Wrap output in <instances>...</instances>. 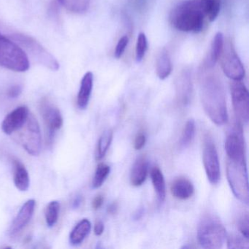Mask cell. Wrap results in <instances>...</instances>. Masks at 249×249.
<instances>
[{
	"instance_id": "5b68a950",
	"label": "cell",
	"mask_w": 249,
	"mask_h": 249,
	"mask_svg": "<svg viewBox=\"0 0 249 249\" xmlns=\"http://www.w3.org/2000/svg\"><path fill=\"white\" fill-rule=\"evenodd\" d=\"M199 245L205 249H220L227 238V232L222 223L217 217H203L197 229Z\"/></svg>"
},
{
	"instance_id": "1f68e13d",
	"label": "cell",
	"mask_w": 249,
	"mask_h": 249,
	"mask_svg": "<svg viewBox=\"0 0 249 249\" xmlns=\"http://www.w3.org/2000/svg\"><path fill=\"white\" fill-rule=\"evenodd\" d=\"M128 43H129V37L127 36H123V37L119 39L114 53L115 57L116 59H120L123 56L125 50H126V47H127Z\"/></svg>"
},
{
	"instance_id": "484cf974",
	"label": "cell",
	"mask_w": 249,
	"mask_h": 249,
	"mask_svg": "<svg viewBox=\"0 0 249 249\" xmlns=\"http://www.w3.org/2000/svg\"><path fill=\"white\" fill-rule=\"evenodd\" d=\"M60 211V204L58 201L53 200L49 202L45 211L46 224L49 227H54L59 218Z\"/></svg>"
},
{
	"instance_id": "8fae6325",
	"label": "cell",
	"mask_w": 249,
	"mask_h": 249,
	"mask_svg": "<svg viewBox=\"0 0 249 249\" xmlns=\"http://www.w3.org/2000/svg\"><path fill=\"white\" fill-rule=\"evenodd\" d=\"M40 110L46 128L47 142L52 145L55 134L63 125V118L59 109L47 98L42 100Z\"/></svg>"
},
{
	"instance_id": "7402d4cb",
	"label": "cell",
	"mask_w": 249,
	"mask_h": 249,
	"mask_svg": "<svg viewBox=\"0 0 249 249\" xmlns=\"http://www.w3.org/2000/svg\"><path fill=\"white\" fill-rule=\"evenodd\" d=\"M224 36L222 33H216L213 39L212 43H211L210 56L208 58L209 60L208 62V68L213 67L219 59L221 52H222L223 47H224Z\"/></svg>"
},
{
	"instance_id": "7c38bea8",
	"label": "cell",
	"mask_w": 249,
	"mask_h": 249,
	"mask_svg": "<svg viewBox=\"0 0 249 249\" xmlns=\"http://www.w3.org/2000/svg\"><path fill=\"white\" fill-rule=\"evenodd\" d=\"M36 205V200L33 199H29L23 205L10 228L11 237L15 238L28 225L34 215Z\"/></svg>"
},
{
	"instance_id": "83f0119b",
	"label": "cell",
	"mask_w": 249,
	"mask_h": 249,
	"mask_svg": "<svg viewBox=\"0 0 249 249\" xmlns=\"http://www.w3.org/2000/svg\"><path fill=\"white\" fill-rule=\"evenodd\" d=\"M221 9L220 0H205V12L208 21H214L218 17Z\"/></svg>"
},
{
	"instance_id": "3957f363",
	"label": "cell",
	"mask_w": 249,
	"mask_h": 249,
	"mask_svg": "<svg viewBox=\"0 0 249 249\" xmlns=\"http://www.w3.org/2000/svg\"><path fill=\"white\" fill-rule=\"evenodd\" d=\"M0 66L14 72H25L30 68L27 53L17 43L0 33Z\"/></svg>"
},
{
	"instance_id": "d590c367",
	"label": "cell",
	"mask_w": 249,
	"mask_h": 249,
	"mask_svg": "<svg viewBox=\"0 0 249 249\" xmlns=\"http://www.w3.org/2000/svg\"><path fill=\"white\" fill-rule=\"evenodd\" d=\"M104 224H103V221H96L94 228V234L97 236L101 235V234H103V231H104Z\"/></svg>"
},
{
	"instance_id": "4fadbf2b",
	"label": "cell",
	"mask_w": 249,
	"mask_h": 249,
	"mask_svg": "<svg viewBox=\"0 0 249 249\" xmlns=\"http://www.w3.org/2000/svg\"><path fill=\"white\" fill-rule=\"evenodd\" d=\"M30 112L26 106H20L7 115L2 124V129L7 135H12L28 119Z\"/></svg>"
},
{
	"instance_id": "603a6c76",
	"label": "cell",
	"mask_w": 249,
	"mask_h": 249,
	"mask_svg": "<svg viewBox=\"0 0 249 249\" xmlns=\"http://www.w3.org/2000/svg\"><path fill=\"white\" fill-rule=\"evenodd\" d=\"M113 132L111 129L105 131L97 142V150H96L95 157L97 161H100L104 158L113 141Z\"/></svg>"
},
{
	"instance_id": "ffe728a7",
	"label": "cell",
	"mask_w": 249,
	"mask_h": 249,
	"mask_svg": "<svg viewBox=\"0 0 249 249\" xmlns=\"http://www.w3.org/2000/svg\"><path fill=\"white\" fill-rule=\"evenodd\" d=\"M151 177L154 190L157 193V199L160 203H162L166 197V186L164 176L160 169L156 167L151 170Z\"/></svg>"
},
{
	"instance_id": "44dd1931",
	"label": "cell",
	"mask_w": 249,
	"mask_h": 249,
	"mask_svg": "<svg viewBox=\"0 0 249 249\" xmlns=\"http://www.w3.org/2000/svg\"><path fill=\"white\" fill-rule=\"evenodd\" d=\"M173 70L171 59L168 52L161 51L159 54L157 61V74L161 80H164L170 76Z\"/></svg>"
},
{
	"instance_id": "6da1fadb",
	"label": "cell",
	"mask_w": 249,
	"mask_h": 249,
	"mask_svg": "<svg viewBox=\"0 0 249 249\" xmlns=\"http://www.w3.org/2000/svg\"><path fill=\"white\" fill-rule=\"evenodd\" d=\"M200 97L204 110L218 126L228 121L225 91L221 79L212 72H205L200 78Z\"/></svg>"
},
{
	"instance_id": "277c9868",
	"label": "cell",
	"mask_w": 249,
	"mask_h": 249,
	"mask_svg": "<svg viewBox=\"0 0 249 249\" xmlns=\"http://www.w3.org/2000/svg\"><path fill=\"white\" fill-rule=\"evenodd\" d=\"M227 176L234 196L243 203L249 205V179L246 158L227 159Z\"/></svg>"
},
{
	"instance_id": "7a4b0ae2",
	"label": "cell",
	"mask_w": 249,
	"mask_h": 249,
	"mask_svg": "<svg viewBox=\"0 0 249 249\" xmlns=\"http://www.w3.org/2000/svg\"><path fill=\"white\" fill-rule=\"evenodd\" d=\"M205 18V0H185L173 9L170 15L172 25L184 33L202 31Z\"/></svg>"
},
{
	"instance_id": "e0dca14e",
	"label": "cell",
	"mask_w": 249,
	"mask_h": 249,
	"mask_svg": "<svg viewBox=\"0 0 249 249\" xmlns=\"http://www.w3.org/2000/svg\"><path fill=\"white\" fill-rule=\"evenodd\" d=\"M172 195L180 200H186L192 197L195 188L190 180L185 178H179L173 181L170 187Z\"/></svg>"
},
{
	"instance_id": "4dcf8cb0",
	"label": "cell",
	"mask_w": 249,
	"mask_h": 249,
	"mask_svg": "<svg viewBox=\"0 0 249 249\" xmlns=\"http://www.w3.org/2000/svg\"><path fill=\"white\" fill-rule=\"evenodd\" d=\"M237 225L242 236L249 240V216L248 213L243 214L240 217Z\"/></svg>"
},
{
	"instance_id": "d6986e66",
	"label": "cell",
	"mask_w": 249,
	"mask_h": 249,
	"mask_svg": "<svg viewBox=\"0 0 249 249\" xmlns=\"http://www.w3.org/2000/svg\"><path fill=\"white\" fill-rule=\"evenodd\" d=\"M91 229L89 220L84 218L81 220L71 231L70 242L72 246H78L82 243L86 237L89 235Z\"/></svg>"
},
{
	"instance_id": "836d02e7",
	"label": "cell",
	"mask_w": 249,
	"mask_h": 249,
	"mask_svg": "<svg viewBox=\"0 0 249 249\" xmlns=\"http://www.w3.org/2000/svg\"><path fill=\"white\" fill-rule=\"evenodd\" d=\"M21 91H22V89L20 86H14L8 91V96L11 98H17L21 94Z\"/></svg>"
},
{
	"instance_id": "52a82bcc",
	"label": "cell",
	"mask_w": 249,
	"mask_h": 249,
	"mask_svg": "<svg viewBox=\"0 0 249 249\" xmlns=\"http://www.w3.org/2000/svg\"><path fill=\"white\" fill-rule=\"evenodd\" d=\"M12 135L30 155L37 157L40 154L42 136L40 125L31 113L24 124Z\"/></svg>"
},
{
	"instance_id": "d6a6232c",
	"label": "cell",
	"mask_w": 249,
	"mask_h": 249,
	"mask_svg": "<svg viewBox=\"0 0 249 249\" xmlns=\"http://www.w3.org/2000/svg\"><path fill=\"white\" fill-rule=\"evenodd\" d=\"M145 142H146V136L142 132H140L135 137L134 148L135 150L142 149L145 146Z\"/></svg>"
},
{
	"instance_id": "2e32d148",
	"label": "cell",
	"mask_w": 249,
	"mask_h": 249,
	"mask_svg": "<svg viewBox=\"0 0 249 249\" xmlns=\"http://www.w3.org/2000/svg\"><path fill=\"white\" fill-rule=\"evenodd\" d=\"M192 94V78L189 72L180 75L177 81V95L180 104L186 106L190 103Z\"/></svg>"
},
{
	"instance_id": "8992f818",
	"label": "cell",
	"mask_w": 249,
	"mask_h": 249,
	"mask_svg": "<svg viewBox=\"0 0 249 249\" xmlns=\"http://www.w3.org/2000/svg\"><path fill=\"white\" fill-rule=\"evenodd\" d=\"M12 38L22 48L27 55H30V57L35 62L49 68L51 71H56L59 70V64L56 58L36 39L20 33L14 35Z\"/></svg>"
},
{
	"instance_id": "4316f807",
	"label": "cell",
	"mask_w": 249,
	"mask_h": 249,
	"mask_svg": "<svg viewBox=\"0 0 249 249\" xmlns=\"http://www.w3.org/2000/svg\"><path fill=\"white\" fill-rule=\"evenodd\" d=\"M110 167L104 163H100L96 169L92 180V187L98 189L103 186L107 176L110 174Z\"/></svg>"
},
{
	"instance_id": "d4e9b609",
	"label": "cell",
	"mask_w": 249,
	"mask_h": 249,
	"mask_svg": "<svg viewBox=\"0 0 249 249\" xmlns=\"http://www.w3.org/2000/svg\"><path fill=\"white\" fill-rule=\"evenodd\" d=\"M196 125L194 119H189L185 125L184 129L182 132L180 141V146L181 148H186L192 144L195 136Z\"/></svg>"
},
{
	"instance_id": "e575fe53",
	"label": "cell",
	"mask_w": 249,
	"mask_h": 249,
	"mask_svg": "<svg viewBox=\"0 0 249 249\" xmlns=\"http://www.w3.org/2000/svg\"><path fill=\"white\" fill-rule=\"evenodd\" d=\"M103 202H104V197L102 195H98L94 198V200L92 202V208L94 210H98L101 208L103 205Z\"/></svg>"
},
{
	"instance_id": "8d00e7d4",
	"label": "cell",
	"mask_w": 249,
	"mask_h": 249,
	"mask_svg": "<svg viewBox=\"0 0 249 249\" xmlns=\"http://www.w3.org/2000/svg\"><path fill=\"white\" fill-rule=\"evenodd\" d=\"M118 210V204L116 202H113V203L110 204L109 205L108 208H107V212L111 214V215H114L117 213Z\"/></svg>"
},
{
	"instance_id": "5bb4252c",
	"label": "cell",
	"mask_w": 249,
	"mask_h": 249,
	"mask_svg": "<svg viewBox=\"0 0 249 249\" xmlns=\"http://www.w3.org/2000/svg\"><path fill=\"white\" fill-rule=\"evenodd\" d=\"M94 85V75L91 72L84 75L81 80V87L78 91L77 105L81 110H85L89 103Z\"/></svg>"
},
{
	"instance_id": "74e56055",
	"label": "cell",
	"mask_w": 249,
	"mask_h": 249,
	"mask_svg": "<svg viewBox=\"0 0 249 249\" xmlns=\"http://www.w3.org/2000/svg\"><path fill=\"white\" fill-rule=\"evenodd\" d=\"M81 203H82V197H81V196H76L75 199H74L73 202H72V207L74 208H79Z\"/></svg>"
},
{
	"instance_id": "f546056e",
	"label": "cell",
	"mask_w": 249,
	"mask_h": 249,
	"mask_svg": "<svg viewBox=\"0 0 249 249\" xmlns=\"http://www.w3.org/2000/svg\"><path fill=\"white\" fill-rule=\"evenodd\" d=\"M249 240L243 236L231 235L227 239L229 249H249Z\"/></svg>"
},
{
	"instance_id": "cb8c5ba5",
	"label": "cell",
	"mask_w": 249,
	"mask_h": 249,
	"mask_svg": "<svg viewBox=\"0 0 249 249\" xmlns=\"http://www.w3.org/2000/svg\"><path fill=\"white\" fill-rule=\"evenodd\" d=\"M70 12L84 14L89 8L90 0H58Z\"/></svg>"
},
{
	"instance_id": "ba28073f",
	"label": "cell",
	"mask_w": 249,
	"mask_h": 249,
	"mask_svg": "<svg viewBox=\"0 0 249 249\" xmlns=\"http://www.w3.org/2000/svg\"><path fill=\"white\" fill-rule=\"evenodd\" d=\"M220 57L221 68L229 78L232 81H241L244 78V67L230 40L224 43Z\"/></svg>"
},
{
	"instance_id": "ac0fdd59",
	"label": "cell",
	"mask_w": 249,
	"mask_h": 249,
	"mask_svg": "<svg viewBox=\"0 0 249 249\" xmlns=\"http://www.w3.org/2000/svg\"><path fill=\"white\" fill-rule=\"evenodd\" d=\"M14 180L18 190L26 192L30 188V179L25 166L18 160H14Z\"/></svg>"
},
{
	"instance_id": "30bf717a",
	"label": "cell",
	"mask_w": 249,
	"mask_h": 249,
	"mask_svg": "<svg viewBox=\"0 0 249 249\" xmlns=\"http://www.w3.org/2000/svg\"><path fill=\"white\" fill-rule=\"evenodd\" d=\"M231 100L237 121L247 124L249 119V94L241 81H232L230 84Z\"/></svg>"
},
{
	"instance_id": "9a60e30c",
	"label": "cell",
	"mask_w": 249,
	"mask_h": 249,
	"mask_svg": "<svg viewBox=\"0 0 249 249\" xmlns=\"http://www.w3.org/2000/svg\"><path fill=\"white\" fill-rule=\"evenodd\" d=\"M148 171V161L145 156H141L134 163L130 174L131 184L140 186L145 181Z\"/></svg>"
},
{
	"instance_id": "f1b7e54d",
	"label": "cell",
	"mask_w": 249,
	"mask_h": 249,
	"mask_svg": "<svg viewBox=\"0 0 249 249\" xmlns=\"http://www.w3.org/2000/svg\"><path fill=\"white\" fill-rule=\"evenodd\" d=\"M148 49V40L144 33H140L137 40L135 59L138 62H141L145 56Z\"/></svg>"
},
{
	"instance_id": "9c48e42d",
	"label": "cell",
	"mask_w": 249,
	"mask_h": 249,
	"mask_svg": "<svg viewBox=\"0 0 249 249\" xmlns=\"http://www.w3.org/2000/svg\"><path fill=\"white\" fill-rule=\"evenodd\" d=\"M202 160L208 180L211 184L216 185L221 179L219 160L212 137L208 134L204 138Z\"/></svg>"
}]
</instances>
